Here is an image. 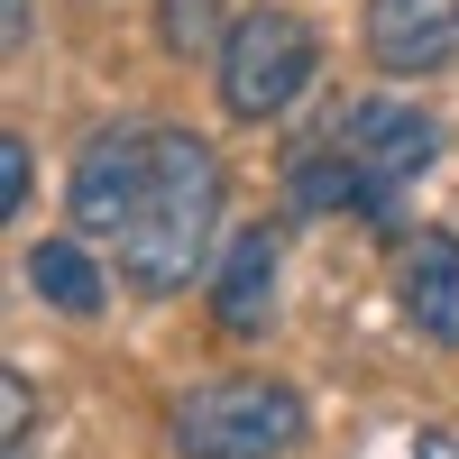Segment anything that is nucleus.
Returning <instances> with one entry per match:
<instances>
[{"label":"nucleus","mask_w":459,"mask_h":459,"mask_svg":"<svg viewBox=\"0 0 459 459\" xmlns=\"http://www.w3.org/2000/svg\"><path fill=\"white\" fill-rule=\"evenodd\" d=\"M221 203H230V175L221 157L157 120V166H147V194H138V221L120 230V276L138 294H184L212 266V239H221Z\"/></svg>","instance_id":"1"},{"label":"nucleus","mask_w":459,"mask_h":459,"mask_svg":"<svg viewBox=\"0 0 459 459\" xmlns=\"http://www.w3.org/2000/svg\"><path fill=\"white\" fill-rule=\"evenodd\" d=\"M303 441V395L276 377H212L175 404L184 459H285Z\"/></svg>","instance_id":"2"},{"label":"nucleus","mask_w":459,"mask_h":459,"mask_svg":"<svg viewBox=\"0 0 459 459\" xmlns=\"http://www.w3.org/2000/svg\"><path fill=\"white\" fill-rule=\"evenodd\" d=\"M212 65H221V101L239 110V120H276V110L313 83L322 37L303 28L294 10H248V19H230V47Z\"/></svg>","instance_id":"3"},{"label":"nucleus","mask_w":459,"mask_h":459,"mask_svg":"<svg viewBox=\"0 0 459 459\" xmlns=\"http://www.w3.org/2000/svg\"><path fill=\"white\" fill-rule=\"evenodd\" d=\"M331 147L350 157L368 184H377V203H386V230H395V194L413 175H423L441 157V120L432 110H413V101H386V92H368V101H331Z\"/></svg>","instance_id":"4"},{"label":"nucleus","mask_w":459,"mask_h":459,"mask_svg":"<svg viewBox=\"0 0 459 459\" xmlns=\"http://www.w3.org/2000/svg\"><path fill=\"white\" fill-rule=\"evenodd\" d=\"M147 166H157V120H110L83 138V157L65 175V212L83 239H120L138 221V194H147Z\"/></svg>","instance_id":"5"},{"label":"nucleus","mask_w":459,"mask_h":459,"mask_svg":"<svg viewBox=\"0 0 459 459\" xmlns=\"http://www.w3.org/2000/svg\"><path fill=\"white\" fill-rule=\"evenodd\" d=\"M368 56L386 74H441L459 65V10L450 0H368Z\"/></svg>","instance_id":"6"},{"label":"nucleus","mask_w":459,"mask_h":459,"mask_svg":"<svg viewBox=\"0 0 459 459\" xmlns=\"http://www.w3.org/2000/svg\"><path fill=\"white\" fill-rule=\"evenodd\" d=\"M395 294H404V322L423 331V340L459 350V239H450V230H413Z\"/></svg>","instance_id":"7"},{"label":"nucleus","mask_w":459,"mask_h":459,"mask_svg":"<svg viewBox=\"0 0 459 459\" xmlns=\"http://www.w3.org/2000/svg\"><path fill=\"white\" fill-rule=\"evenodd\" d=\"M212 313L221 331H266V313H276V239L266 230H239L212 276Z\"/></svg>","instance_id":"8"},{"label":"nucleus","mask_w":459,"mask_h":459,"mask_svg":"<svg viewBox=\"0 0 459 459\" xmlns=\"http://www.w3.org/2000/svg\"><path fill=\"white\" fill-rule=\"evenodd\" d=\"M19 266H28V294H37V303H56V313H74V322L101 313V266L74 248V239H37Z\"/></svg>","instance_id":"9"},{"label":"nucleus","mask_w":459,"mask_h":459,"mask_svg":"<svg viewBox=\"0 0 459 459\" xmlns=\"http://www.w3.org/2000/svg\"><path fill=\"white\" fill-rule=\"evenodd\" d=\"M157 28H166V56H221L230 28H221V0H157Z\"/></svg>","instance_id":"10"},{"label":"nucleus","mask_w":459,"mask_h":459,"mask_svg":"<svg viewBox=\"0 0 459 459\" xmlns=\"http://www.w3.org/2000/svg\"><path fill=\"white\" fill-rule=\"evenodd\" d=\"M0 413H10V423H0V441H10V459H28V432H37V386L10 368L0 377Z\"/></svg>","instance_id":"11"},{"label":"nucleus","mask_w":459,"mask_h":459,"mask_svg":"<svg viewBox=\"0 0 459 459\" xmlns=\"http://www.w3.org/2000/svg\"><path fill=\"white\" fill-rule=\"evenodd\" d=\"M28 184H37V175H28V147L0 138V212H28Z\"/></svg>","instance_id":"12"},{"label":"nucleus","mask_w":459,"mask_h":459,"mask_svg":"<svg viewBox=\"0 0 459 459\" xmlns=\"http://www.w3.org/2000/svg\"><path fill=\"white\" fill-rule=\"evenodd\" d=\"M0 37H10V56H28V0H0Z\"/></svg>","instance_id":"13"},{"label":"nucleus","mask_w":459,"mask_h":459,"mask_svg":"<svg viewBox=\"0 0 459 459\" xmlns=\"http://www.w3.org/2000/svg\"><path fill=\"white\" fill-rule=\"evenodd\" d=\"M413 459H459V441H450V432H423V441H413Z\"/></svg>","instance_id":"14"}]
</instances>
